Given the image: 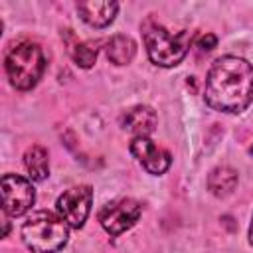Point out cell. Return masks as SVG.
Returning a JSON list of instances; mask_svg holds the SVG:
<instances>
[{
	"mask_svg": "<svg viewBox=\"0 0 253 253\" xmlns=\"http://www.w3.org/2000/svg\"><path fill=\"white\" fill-rule=\"evenodd\" d=\"M204 99L219 113L237 115L253 101V65L237 55H223L213 61L206 77Z\"/></svg>",
	"mask_w": 253,
	"mask_h": 253,
	"instance_id": "obj_1",
	"label": "cell"
},
{
	"mask_svg": "<svg viewBox=\"0 0 253 253\" xmlns=\"http://www.w3.org/2000/svg\"><path fill=\"white\" fill-rule=\"evenodd\" d=\"M69 237L65 219L51 211H34L22 225V241L34 253H55Z\"/></svg>",
	"mask_w": 253,
	"mask_h": 253,
	"instance_id": "obj_2",
	"label": "cell"
},
{
	"mask_svg": "<svg viewBox=\"0 0 253 253\" xmlns=\"http://www.w3.org/2000/svg\"><path fill=\"white\" fill-rule=\"evenodd\" d=\"M142 40H144L146 53L152 63L160 67H172V65H178L188 53L192 36L186 30L172 34L164 26L148 18L142 24Z\"/></svg>",
	"mask_w": 253,
	"mask_h": 253,
	"instance_id": "obj_3",
	"label": "cell"
},
{
	"mask_svg": "<svg viewBox=\"0 0 253 253\" xmlns=\"http://www.w3.org/2000/svg\"><path fill=\"white\" fill-rule=\"evenodd\" d=\"M45 71V55L38 43H18L6 55V73L18 91H28L38 85Z\"/></svg>",
	"mask_w": 253,
	"mask_h": 253,
	"instance_id": "obj_4",
	"label": "cell"
},
{
	"mask_svg": "<svg viewBox=\"0 0 253 253\" xmlns=\"http://www.w3.org/2000/svg\"><path fill=\"white\" fill-rule=\"evenodd\" d=\"M142 208L136 200L132 198H121L115 202H109L107 206L101 208L99 211V221L103 225V229L111 235L117 237L123 231L130 229L138 219H140Z\"/></svg>",
	"mask_w": 253,
	"mask_h": 253,
	"instance_id": "obj_5",
	"label": "cell"
},
{
	"mask_svg": "<svg viewBox=\"0 0 253 253\" xmlns=\"http://www.w3.org/2000/svg\"><path fill=\"white\" fill-rule=\"evenodd\" d=\"M91 204H93V190L91 186H75L65 190L59 198H57V213L61 219H65V223L73 229H79L85 225L89 211H91Z\"/></svg>",
	"mask_w": 253,
	"mask_h": 253,
	"instance_id": "obj_6",
	"label": "cell"
},
{
	"mask_svg": "<svg viewBox=\"0 0 253 253\" xmlns=\"http://www.w3.org/2000/svg\"><path fill=\"white\" fill-rule=\"evenodd\" d=\"M36 202V190L30 180L18 174L2 176V210L4 213L18 217L26 213Z\"/></svg>",
	"mask_w": 253,
	"mask_h": 253,
	"instance_id": "obj_7",
	"label": "cell"
},
{
	"mask_svg": "<svg viewBox=\"0 0 253 253\" xmlns=\"http://www.w3.org/2000/svg\"><path fill=\"white\" fill-rule=\"evenodd\" d=\"M130 152L144 166V170L148 174H154V176L164 174L170 168V162H172L170 152L164 150L162 146H158L148 136H134L130 140Z\"/></svg>",
	"mask_w": 253,
	"mask_h": 253,
	"instance_id": "obj_8",
	"label": "cell"
},
{
	"mask_svg": "<svg viewBox=\"0 0 253 253\" xmlns=\"http://www.w3.org/2000/svg\"><path fill=\"white\" fill-rule=\"evenodd\" d=\"M158 117L152 107L148 105H134L128 111L123 113L121 117V126L134 136H148L156 128Z\"/></svg>",
	"mask_w": 253,
	"mask_h": 253,
	"instance_id": "obj_9",
	"label": "cell"
},
{
	"mask_svg": "<svg viewBox=\"0 0 253 253\" xmlns=\"http://www.w3.org/2000/svg\"><path fill=\"white\" fill-rule=\"evenodd\" d=\"M119 4L113 0H91V2H79L77 12L85 24L91 28H105L109 26L117 16Z\"/></svg>",
	"mask_w": 253,
	"mask_h": 253,
	"instance_id": "obj_10",
	"label": "cell"
},
{
	"mask_svg": "<svg viewBox=\"0 0 253 253\" xmlns=\"http://www.w3.org/2000/svg\"><path fill=\"white\" fill-rule=\"evenodd\" d=\"M107 57L111 59V63L115 65H126L132 61L134 53H136V43L130 36L125 34H117L107 42Z\"/></svg>",
	"mask_w": 253,
	"mask_h": 253,
	"instance_id": "obj_11",
	"label": "cell"
},
{
	"mask_svg": "<svg viewBox=\"0 0 253 253\" xmlns=\"http://www.w3.org/2000/svg\"><path fill=\"white\" fill-rule=\"evenodd\" d=\"M24 166L34 182H43L49 176V160L47 150L40 144H34L24 154Z\"/></svg>",
	"mask_w": 253,
	"mask_h": 253,
	"instance_id": "obj_12",
	"label": "cell"
},
{
	"mask_svg": "<svg viewBox=\"0 0 253 253\" xmlns=\"http://www.w3.org/2000/svg\"><path fill=\"white\" fill-rule=\"evenodd\" d=\"M235 186H237V172L229 166H217L208 176V190L217 198L229 196L235 190Z\"/></svg>",
	"mask_w": 253,
	"mask_h": 253,
	"instance_id": "obj_13",
	"label": "cell"
},
{
	"mask_svg": "<svg viewBox=\"0 0 253 253\" xmlns=\"http://www.w3.org/2000/svg\"><path fill=\"white\" fill-rule=\"evenodd\" d=\"M97 53H99V49L91 42H77V40L69 42V55L83 69L93 67V63L97 61Z\"/></svg>",
	"mask_w": 253,
	"mask_h": 253,
	"instance_id": "obj_14",
	"label": "cell"
},
{
	"mask_svg": "<svg viewBox=\"0 0 253 253\" xmlns=\"http://www.w3.org/2000/svg\"><path fill=\"white\" fill-rule=\"evenodd\" d=\"M215 43H217V38H215L213 34H206V36H202V38H200V42H198L200 49H206V51L213 49V47H215Z\"/></svg>",
	"mask_w": 253,
	"mask_h": 253,
	"instance_id": "obj_15",
	"label": "cell"
},
{
	"mask_svg": "<svg viewBox=\"0 0 253 253\" xmlns=\"http://www.w3.org/2000/svg\"><path fill=\"white\" fill-rule=\"evenodd\" d=\"M249 241L253 243V217H251V225H249Z\"/></svg>",
	"mask_w": 253,
	"mask_h": 253,
	"instance_id": "obj_16",
	"label": "cell"
},
{
	"mask_svg": "<svg viewBox=\"0 0 253 253\" xmlns=\"http://www.w3.org/2000/svg\"><path fill=\"white\" fill-rule=\"evenodd\" d=\"M249 152H251V154H253V146H251V148H249Z\"/></svg>",
	"mask_w": 253,
	"mask_h": 253,
	"instance_id": "obj_17",
	"label": "cell"
}]
</instances>
